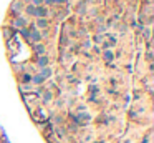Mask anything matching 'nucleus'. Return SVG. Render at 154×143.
<instances>
[{"mask_svg": "<svg viewBox=\"0 0 154 143\" xmlns=\"http://www.w3.org/2000/svg\"><path fill=\"white\" fill-rule=\"evenodd\" d=\"M45 100H47V102H48V100H51V93H50V92L45 93Z\"/></svg>", "mask_w": 154, "mask_h": 143, "instance_id": "4468645a", "label": "nucleus"}, {"mask_svg": "<svg viewBox=\"0 0 154 143\" xmlns=\"http://www.w3.org/2000/svg\"><path fill=\"white\" fill-rule=\"evenodd\" d=\"M36 27H40V29H47V27H48V20H47V18H38Z\"/></svg>", "mask_w": 154, "mask_h": 143, "instance_id": "423d86ee", "label": "nucleus"}, {"mask_svg": "<svg viewBox=\"0 0 154 143\" xmlns=\"http://www.w3.org/2000/svg\"><path fill=\"white\" fill-rule=\"evenodd\" d=\"M13 25L18 27V29H25V27H27V18L25 17H17L13 20Z\"/></svg>", "mask_w": 154, "mask_h": 143, "instance_id": "7ed1b4c3", "label": "nucleus"}, {"mask_svg": "<svg viewBox=\"0 0 154 143\" xmlns=\"http://www.w3.org/2000/svg\"><path fill=\"white\" fill-rule=\"evenodd\" d=\"M42 4H43V0H32V5H33V7H40Z\"/></svg>", "mask_w": 154, "mask_h": 143, "instance_id": "ddd939ff", "label": "nucleus"}, {"mask_svg": "<svg viewBox=\"0 0 154 143\" xmlns=\"http://www.w3.org/2000/svg\"><path fill=\"white\" fill-rule=\"evenodd\" d=\"M43 80H45V78H43L42 75H35V77H32V82H33V83H36V85L43 83Z\"/></svg>", "mask_w": 154, "mask_h": 143, "instance_id": "6e6552de", "label": "nucleus"}, {"mask_svg": "<svg viewBox=\"0 0 154 143\" xmlns=\"http://www.w3.org/2000/svg\"><path fill=\"white\" fill-rule=\"evenodd\" d=\"M43 4H47V5H53L55 2H53V0H43Z\"/></svg>", "mask_w": 154, "mask_h": 143, "instance_id": "2eb2a0df", "label": "nucleus"}, {"mask_svg": "<svg viewBox=\"0 0 154 143\" xmlns=\"http://www.w3.org/2000/svg\"><path fill=\"white\" fill-rule=\"evenodd\" d=\"M25 12H27L28 15H35V7H33V5H27Z\"/></svg>", "mask_w": 154, "mask_h": 143, "instance_id": "1a4fd4ad", "label": "nucleus"}, {"mask_svg": "<svg viewBox=\"0 0 154 143\" xmlns=\"http://www.w3.org/2000/svg\"><path fill=\"white\" fill-rule=\"evenodd\" d=\"M48 62H50V60H48V57H40L36 63H38V67L45 68V67H47V65H48Z\"/></svg>", "mask_w": 154, "mask_h": 143, "instance_id": "39448f33", "label": "nucleus"}, {"mask_svg": "<svg viewBox=\"0 0 154 143\" xmlns=\"http://www.w3.org/2000/svg\"><path fill=\"white\" fill-rule=\"evenodd\" d=\"M12 10L13 12H18V10H23V4H13V7H12Z\"/></svg>", "mask_w": 154, "mask_h": 143, "instance_id": "9d476101", "label": "nucleus"}, {"mask_svg": "<svg viewBox=\"0 0 154 143\" xmlns=\"http://www.w3.org/2000/svg\"><path fill=\"white\" fill-rule=\"evenodd\" d=\"M55 4H61V2H65V0H53Z\"/></svg>", "mask_w": 154, "mask_h": 143, "instance_id": "dca6fc26", "label": "nucleus"}, {"mask_svg": "<svg viewBox=\"0 0 154 143\" xmlns=\"http://www.w3.org/2000/svg\"><path fill=\"white\" fill-rule=\"evenodd\" d=\"M28 38H30V40H33V42H36V43H38L40 40H42V33H40L38 30L35 29V27H32V32H30Z\"/></svg>", "mask_w": 154, "mask_h": 143, "instance_id": "f257e3e1", "label": "nucleus"}, {"mask_svg": "<svg viewBox=\"0 0 154 143\" xmlns=\"http://www.w3.org/2000/svg\"><path fill=\"white\" fill-rule=\"evenodd\" d=\"M20 32H22V35H23V37H27V38H28V35H30V30L28 29H20Z\"/></svg>", "mask_w": 154, "mask_h": 143, "instance_id": "f8f14e48", "label": "nucleus"}, {"mask_svg": "<svg viewBox=\"0 0 154 143\" xmlns=\"http://www.w3.org/2000/svg\"><path fill=\"white\" fill-rule=\"evenodd\" d=\"M33 50H35L38 55H43V53H45V45H42V43H36V45H33Z\"/></svg>", "mask_w": 154, "mask_h": 143, "instance_id": "20e7f679", "label": "nucleus"}, {"mask_svg": "<svg viewBox=\"0 0 154 143\" xmlns=\"http://www.w3.org/2000/svg\"><path fill=\"white\" fill-rule=\"evenodd\" d=\"M48 15V8H45V7H35V17H38V18H45Z\"/></svg>", "mask_w": 154, "mask_h": 143, "instance_id": "f03ea898", "label": "nucleus"}, {"mask_svg": "<svg viewBox=\"0 0 154 143\" xmlns=\"http://www.w3.org/2000/svg\"><path fill=\"white\" fill-rule=\"evenodd\" d=\"M104 58H106L108 62L113 60V52H104Z\"/></svg>", "mask_w": 154, "mask_h": 143, "instance_id": "9b49d317", "label": "nucleus"}, {"mask_svg": "<svg viewBox=\"0 0 154 143\" xmlns=\"http://www.w3.org/2000/svg\"><path fill=\"white\" fill-rule=\"evenodd\" d=\"M51 73H53V72H51V68H48V67H45L42 70V77L43 78H47V77H51Z\"/></svg>", "mask_w": 154, "mask_h": 143, "instance_id": "0eeeda50", "label": "nucleus"}]
</instances>
